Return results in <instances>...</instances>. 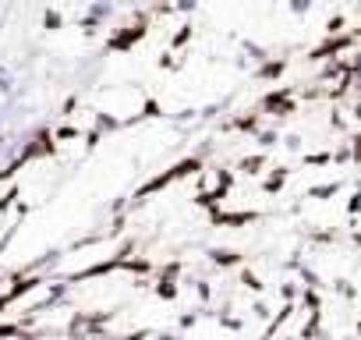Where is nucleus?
<instances>
[{
	"label": "nucleus",
	"mask_w": 361,
	"mask_h": 340,
	"mask_svg": "<svg viewBox=\"0 0 361 340\" xmlns=\"http://www.w3.org/2000/svg\"><path fill=\"white\" fill-rule=\"evenodd\" d=\"M18 92V78L8 64H0V99H11Z\"/></svg>",
	"instance_id": "nucleus-1"
},
{
	"label": "nucleus",
	"mask_w": 361,
	"mask_h": 340,
	"mask_svg": "<svg viewBox=\"0 0 361 340\" xmlns=\"http://www.w3.org/2000/svg\"><path fill=\"white\" fill-rule=\"evenodd\" d=\"M106 15H110V4H106V0H96V4L89 8V18H85V22L92 25V22H99V18H106Z\"/></svg>",
	"instance_id": "nucleus-2"
},
{
	"label": "nucleus",
	"mask_w": 361,
	"mask_h": 340,
	"mask_svg": "<svg viewBox=\"0 0 361 340\" xmlns=\"http://www.w3.org/2000/svg\"><path fill=\"white\" fill-rule=\"evenodd\" d=\"M312 0H290V11H308Z\"/></svg>",
	"instance_id": "nucleus-3"
},
{
	"label": "nucleus",
	"mask_w": 361,
	"mask_h": 340,
	"mask_svg": "<svg viewBox=\"0 0 361 340\" xmlns=\"http://www.w3.org/2000/svg\"><path fill=\"white\" fill-rule=\"evenodd\" d=\"M0 124H4V114H0Z\"/></svg>",
	"instance_id": "nucleus-4"
},
{
	"label": "nucleus",
	"mask_w": 361,
	"mask_h": 340,
	"mask_svg": "<svg viewBox=\"0 0 361 340\" xmlns=\"http://www.w3.org/2000/svg\"><path fill=\"white\" fill-rule=\"evenodd\" d=\"M0 25H4V18H0Z\"/></svg>",
	"instance_id": "nucleus-5"
}]
</instances>
